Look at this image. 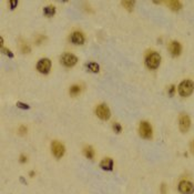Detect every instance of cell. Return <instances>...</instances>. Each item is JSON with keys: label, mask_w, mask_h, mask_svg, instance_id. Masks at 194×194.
<instances>
[{"label": "cell", "mask_w": 194, "mask_h": 194, "mask_svg": "<svg viewBox=\"0 0 194 194\" xmlns=\"http://www.w3.org/2000/svg\"><path fill=\"white\" fill-rule=\"evenodd\" d=\"M194 90V82L191 80H184L179 85V93L182 97H189Z\"/></svg>", "instance_id": "6da1fadb"}, {"label": "cell", "mask_w": 194, "mask_h": 194, "mask_svg": "<svg viewBox=\"0 0 194 194\" xmlns=\"http://www.w3.org/2000/svg\"><path fill=\"white\" fill-rule=\"evenodd\" d=\"M160 62H161V56L159 53H156V52L150 53L146 59V67L150 68V69H156L160 66Z\"/></svg>", "instance_id": "7a4b0ae2"}, {"label": "cell", "mask_w": 194, "mask_h": 194, "mask_svg": "<svg viewBox=\"0 0 194 194\" xmlns=\"http://www.w3.org/2000/svg\"><path fill=\"white\" fill-rule=\"evenodd\" d=\"M139 133L143 139H150L152 137V128L148 122L143 121L139 125Z\"/></svg>", "instance_id": "3957f363"}, {"label": "cell", "mask_w": 194, "mask_h": 194, "mask_svg": "<svg viewBox=\"0 0 194 194\" xmlns=\"http://www.w3.org/2000/svg\"><path fill=\"white\" fill-rule=\"evenodd\" d=\"M50 68H51V61L49 60L48 58H43V59H40L39 62L37 63V70L39 71L40 73H48L50 71Z\"/></svg>", "instance_id": "277c9868"}, {"label": "cell", "mask_w": 194, "mask_h": 194, "mask_svg": "<svg viewBox=\"0 0 194 194\" xmlns=\"http://www.w3.org/2000/svg\"><path fill=\"white\" fill-rule=\"evenodd\" d=\"M95 114L101 119V120H108L111 117V112H110V109L106 104H100V106H97L95 109Z\"/></svg>", "instance_id": "5b68a950"}, {"label": "cell", "mask_w": 194, "mask_h": 194, "mask_svg": "<svg viewBox=\"0 0 194 194\" xmlns=\"http://www.w3.org/2000/svg\"><path fill=\"white\" fill-rule=\"evenodd\" d=\"M51 150L52 153L57 159H60L63 156L64 154V146L62 143H60L59 141H53L51 144Z\"/></svg>", "instance_id": "8992f818"}, {"label": "cell", "mask_w": 194, "mask_h": 194, "mask_svg": "<svg viewBox=\"0 0 194 194\" xmlns=\"http://www.w3.org/2000/svg\"><path fill=\"white\" fill-rule=\"evenodd\" d=\"M61 62H62L63 66H66L68 68L73 67L78 62V58L74 55H72V53H64L62 56V58H61Z\"/></svg>", "instance_id": "52a82bcc"}, {"label": "cell", "mask_w": 194, "mask_h": 194, "mask_svg": "<svg viewBox=\"0 0 194 194\" xmlns=\"http://www.w3.org/2000/svg\"><path fill=\"white\" fill-rule=\"evenodd\" d=\"M179 191L182 194H193L194 193L193 183L189 182V181H182V182H180Z\"/></svg>", "instance_id": "ba28073f"}, {"label": "cell", "mask_w": 194, "mask_h": 194, "mask_svg": "<svg viewBox=\"0 0 194 194\" xmlns=\"http://www.w3.org/2000/svg\"><path fill=\"white\" fill-rule=\"evenodd\" d=\"M179 125H180V130L182 131V132H188L189 129H190V125H191V120L189 118V115L186 114L180 115Z\"/></svg>", "instance_id": "9c48e42d"}, {"label": "cell", "mask_w": 194, "mask_h": 194, "mask_svg": "<svg viewBox=\"0 0 194 194\" xmlns=\"http://www.w3.org/2000/svg\"><path fill=\"white\" fill-rule=\"evenodd\" d=\"M169 50H170L171 55L173 57H178V56H180L181 51H182V47H181V45L178 41H172L170 43V46H169Z\"/></svg>", "instance_id": "30bf717a"}, {"label": "cell", "mask_w": 194, "mask_h": 194, "mask_svg": "<svg viewBox=\"0 0 194 194\" xmlns=\"http://www.w3.org/2000/svg\"><path fill=\"white\" fill-rule=\"evenodd\" d=\"M70 40H71V42L73 45H83L84 42V36L79 32V31H76V32H73L70 37Z\"/></svg>", "instance_id": "8fae6325"}, {"label": "cell", "mask_w": 194, "mask_h": 194, "mask_svg": "<svg viewBox=\"0 0 194 194\" xmlns=\"http://www.w3.org/2000/svg\"><path fill=\"white\" fill-rule=\"evenodd\" d=\"M100 167L104 171H112L113 170V160L110 158H106L101 161Z\"/></svg>", "instance_id": "7c38bea8"}, {"label": "cell", "mask_w": 194, "mask_h": 194, "mask_svg": "<svg viewBox=\"0 0 194 194\" xmlns=\"http://www.w3.org/2000/svg\"><path fill=\"white\" fill-rule=\"evenodd\" d=\"M167 5L170 7L172 10H174V11H178V10H180L181 8H182V3H181V1H179V0H172V1H167Z\"/></svg>", "instance_id": "4fadbf2b"}, {"label": "cell", "mask_w": 194, "mask_h": 194, "mask_svg": "<svg viewBox=\"0 0 194 194\" xmlns=\"http://www.w3.org/2000/svg\"><path fill=\"white\" fill-rule=\"evenodd\" d=\"M56 13V7L55 6H47L43 8V15L47 17H52Z\"/></svg>", "instance_id": "5bb4252c"}, {"label": "cell", "mask_w": 194, "mask_h": 194, "mask_svg": "<svg viewBox=\"0 0 194 194\" xmlns=\"http://www.w3.org/2000/svg\"><path fill=\"white\" fill-rule=\"evenodd\" d=\"M83 153H84L85 158L90 159V160L94 158V150L92 149V146H85L83 149Z\"/></svg>", "instance_id": "9a60e30c"}, {"label": "cell", "mask_w": 194, "mask_h": 194, "mask_svg": "<svg viewBox=\"0 0 194 194\" xmlns=\"http://www.w3.org/2000/svg\"><path fill=\"white\" fill-rule=\"evenodd\" d=\"M87 67H88V69L90 70L91 72H93V73L99 72V69H100V67H99V64L95 63V62H90V63L87 64Z\"/></svg>", "instance_id": "2e32d148"}, {"label": "cell", "mask_w": 194, "mask_h": 194, "mask_svg": "<svg viewBox=\"0 0 194 194\" xmlns=\"http://www.w3.org/2000/svg\"><path fill=\"white\" fill-rule=\"evenodd\" d=\"M80 91H81V87L80 85H72L70 88V94L71 95H77V94L80 93Z\"/></svg>", "instance_id": "e0dca14e"}, {"label": "cell", "mask_w": 194, "mask_h": 194, "mask_svg": "<svg viewBox=\"0 0 194 194\" xmlns=\"http://www.w3.org/2000/svg\"><path fill=\"white\" fill-rule=\"evenodd\" d=\"M134 1H122L121 5L123 7H124L125 9H128L129 11H131V10L133 9V6H134Z\"/></svg>", "instance_id": "ac0fdd59"}, {"label": "cell", "mask_w": 194, "mask_h": 194, "mask_svg": "<svg viewBox=\"0 0 194 194\" xmlns=\"http://www.w3.org/2000/svg\"><path fill=\"white\" fill-rule=\"evenodd\" d=\"M20 48H21V51L23 52V53H29V52H30V47L28 46L27 42L20 43Z\"/></svg>", "instance_id": "d6986e66"}, {"label": "cell", "mask_w": 194, "mask_h": 194, "mask_svg": "<svg viewBox=\"0 0 194 194\" xmlns=\"http://www.w3.org/2000/svg\"><path fill=\"white\" fill-rule=\"evenodd\" d=\"M17 106H18L19 109H22V110L30 109V106H28L27 103H22V102H17Z\"/></svg>", "instance_id": "ffe728a7"}, {"label": "cell", "mask_w": 194, "mask_h": 194, "mask_svg": "<svg viewBox=\"0 0 194 194\" xmlns=\"http://www.w3.org/2000/svg\"><path fill=\"white\" fill-rule=\"evenodd\" d=\"M113 130H114L115 133H120L121 130H122V128L119 123H114V124H113Z\"/></svg>", "instance_id": "44dd1931"}, {"label": "cell", "mask_w": 194, "mask_h": 194, "mask_svg": "<svg viewBox=\"0 0 194 194\" xmlns=\"http://www.w3.org/2000/svg\"><path fill=\"white\" fill-rule=\"evenodd\" d=\"M1 50H2L3 53H5V55H7V56H8V57L13 58V53H12V52L10 51V50H8V49H5V48H2V49H1Z\"/></svg>", "instance_id": "7402d4cb"}, {"label": "cell", "mask_w": 194, "mask_h": 194, "mask_svg": "<svg viewBox=\"0 0 194 194\" xmlns=\"http://www.w3.org/2000/svg\"><path fill=\"white\" fill-rule=\"evenodd\" d=\"M19 133L21 134V135H24V134L27 133V128L24 127V125H21V127L19 128Z\"/></svg>", "instance_id": "603a6c76"}, {"label": "cell", "mask_w": 194, "mask_h": 194, "mask_svg": "<svg viewBox=\"0 0 194 194\" xmlns=\"http://www.w3.org/2000/svg\"><path fill=\"white\" fill-rule=\"evenodd\" d=\"M9 3H10V8H11V9H15L16 7L18 6V1H17V0H10Z\"/></svg>", "instance_id": "cb8c5ba5"}, {"label": "cell", "mask_w": 194, "mask_h": 194, "mask_svg": "<svg viewBox=\"0 0 194 194\" xmlns=\"http://www.w3.org/2000/svg\"><path fill=\"white\" fill-rule=\"evenodd\" d=\"M174 90H175V87H174V85H171L170 89H169V94H170V95H173Z\"/></svg>", "instance_id": "d4e9b609"}, {"label": "cell", "mask_w": 194, "mask_h": 194, "mask_svg": "<svg viewBox=\"0 0 194 194\" xmlns=\"http://www.w3.org/2000/svg\"><path fill=\"white\" fill-rule=\"evenodd\" d=\"M161 193H162V194H167V189H165V184L161 185Z\"/></svg>", "instance_id": "484cf974"}, {"label": "cell", "mask_w": 194, "mask_h": 194, "mask_svg": "<svg viewBox=\"0 0 194 194\" xmlns=\"http://www.w3.org/2000/svg\"><path fill=\"white\" fill-rule=\"evenodd\" d=\"M20 162H21V163H24V162H27V156H24V155H21V156H20Z\"/></svg>", "instance_id": "4316f807"}, {"label": "cell", "mask_w": 194, "mask_h": 194, "mask_svg": "<svg viewBox=\"0 0 194 194\" xmlns=\"http://www.w3.org/2000/svg\"><path fill=\"white\" fill-rule=\"evenodd\" d=\"M191 150H192V152L194 153V141L191 143Z\"/></svg>", "instance_id": "83f0119b"}]
</instances>
